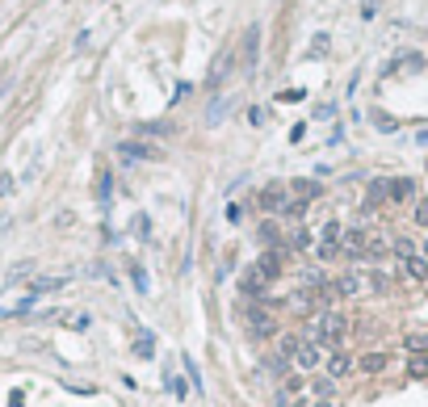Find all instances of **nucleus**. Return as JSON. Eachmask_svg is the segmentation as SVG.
Segmentation results:
<instances>
[{
	"mask_svg": "<svg viewBox=\"0 0 428 407\" xmlns=\"http://www.w3.org/2000/svg\"><path fill=\"white\" fill-rule=\"evenodd\" d=\"M324 370H328V378H336V382H340V378H353V374H357V361L349 357V353L332 348V353H328V366H324Z\"/></svg>",
	"mask_w": 428,
	"mask_h": 407,
	"instance_id": "5",
	"label": "nucleus"
},
{
	"mask_svg": "<svg viewBox=\"0 0 428 407\" xmlns=\"http://www.w3.org/2000/svg\"><path fill=\"white\" fill-rule=\"evenodd\" d=\"M139 135H173V126L168 122H147V126H139Z\"/></svg>",
	"mask_w": 428,
	"mask_h": 407,
	"instance_id": "30",
	"label": "nucleus"
},
{
	"mask_svg": "<svg viewBox=\"0 0 428 407\" xmlns=\"http://www.w3.org/2000/svg\"><path fill=\"white\" fill-rule=\"evenodd\" d=\"M231 63H235V59H231V50H227V55H219V59H214V72H210V84H214V88L223 84V72H231Z\"/></svg>",
	"mask_w": 428,
	"mask_h": 407,
	"instance_id": "21",
	"label": "nucleus"
},
{
	"mask_svg": "<svg viewBox=\"0 0 428 407\" xmlns=\"http://www.w3.org/2000/svg\"><path fill=\"white\" fill-rule=\"evenodd\" d=\"M311 407H336V403H332V399H315Z\"/></svg>",
	"mask_w": 428,
	"mask_h": 407,
	"instance_id": "40",
	"label": "nucleus"
},
{
	"mask_svg": "<svg viewBox=\"0 0 428 407\" xmlns=\"http://www.w3.org/2000/svg\"><path fill=\"white\" fill-rule=\"evenodd\" d=\"M135 235H139V239H151V219H147V215L135 219Z\"/></svg>",
	"mask_w": 428,
	"mask_h": 407,
	"instance_id": "32",
	"label": "nucleus"
},
{
	"mask_svg": "<svg viewBox=\"0 0 428 407\" xmlns=\"http://www.w3.org/2000/svg\"><path fill=\"white\" fill-rule=\"evenodd\" d=\"M411 197H416V181L411 177H391V201L395 206H407Z\"/></svg>",
	"mask_w": 428,
	"mask_h": 407,
	"instance_id": "9",
	"label": "nucleus"
},
{
	"mask_svg": "<svg viewBox=\"0 0 428 407\" xmlns=\"http://www.w3.org/2000/svg\"><path fill=\"white\" fill-rule=\"evenodd\" d=\"M248 122H252V126H260V122H264V110H260V106H256V110H248Z\"/></svg>",
	"mask_w": 428,
	"mask_h": 407,
	"instance_id": "38",
	"label": "nucleus"
},
{
	"mask_svg": "<svg viewBox=\"0 0 428 407\" xmlns=\"http://www.w3.org/2000/svg\"><path fill=\"white\" fill-rule=\"evenodd\" d=\"M420 257H424V261H428V239H424V244H420Z\"/></svg>",
	"mask_w": 428,
	"mask_h": 407,
	"instance_id": "41",
	"label": "nucleus"
},
{
	"mask_svg": "<svg viewBox=\"0 0 428 407\" xmlns=\"http://www.w3.org/2000/svg\"><path fill=\"white\" fill-rule=\"evenodd\" d=\"M302 286L324 290V286H328V273H319V269H302Z\"/></svg>",
	"mask_w": 428,
	"mask_h": 407,
	"instance_id": "26",
	"label": "nucleus"
},
{
	"mask_svg": "<svg viewBox=\"0 0 428 407\" xmlns=\"http://www.w3.org/2000/svg\"><path fill=\"white\" fill-rule=\"evenodd\" d=\"M13 193V177L9 172H0V197H9Z\"/></svg>",
	"mask_w": 428,
	"mask_h": 407,
	"instance_id": "35",
	"label": "nucleus"
},
{
	"mask_svg": "<svg viewBox=\"0 0 428 407\" xmlns=\"http://www.w3.org/2000/svg\"><path fill=\"white\" fill-rule=\"evenodd\" d=\"M256 235H260V244H264V248H282V227H278V223H260V231H256Z\"/></svg>",
	"mask_w": 428,
	"mask_h": 407,
	"instance_id": "16",
	"label": "nucleus"
},
{
	"mask_svg": "<svg viewBox=\"0 0 428 407\" xmlns=\"http://www.w3.org/2000/svg\"><path fill=\"white\" fill-rule=\"evenodd\" d=\"M332 286H336V298H361V294H365V273H357V269H353V273L336 277Z\"/></svg>",
	"mask_w": 428,
	"mask_h": 407,
	"instance_id": "6",
	"label": "nucleus"
},
{
	"mask_svg": "<svg viewBox=\"0 0 428 407\" xmlns=\"http://www.w3.org/2000/svg\"><path fill=\"white\" fill-rule=\"evenodd\" d=\"M387 366H391L387 353H361V357H357V370H361V374H369V378H373V374H382Z\"/></svg>",
	"mask_w": 428,
	"mask_h": 407,
	"instance_id": "10",
	"label": "nucleus"
},
{
	"mask_svg": "<svg viewBox=\"0 0 428 407\" xmlns=\"http://www.w3.org/2000/svg\"><path fill=\"white\" fill-rule=\"evenodd\" d=\"M294 366H298V370H319V366H324V348H319L315 340H298V348H294Z\"/></svg>",
	"mask_w": 428,
	"mask_h": 407,
	"instance_id": "4",
	"label": "nucleus"
},
{
	"mask_svg": "<svg viewBox=\"0 0 428 407\" xmlns=\"http://www.w3.org/2000/svg\"><path fill=\"white\" fill-rule=\"evenodd\" d=\"M256 206H260V210H282V206H286V185H264V189L256 193Z\"/></svg>",
	"mask_w": 428,
	"mask_h": 407,
	"instance_id": "8",
	"label": "nucleus"
},
{
	"mask_svg": "<svg viewBox=\"0 0 428 407\" xmlns=\"http://www.w3.org/2000/svg\"><path fill=\"white\" fill-rule=\"evenodd\" d=\"M307 206H311V201H302V197H294V201H286V206H282V210H286V219H302V215H307Z\"/></svg>",
	"mask_w": 428,
	"mask_h": 407,
	"instance_id": "27",
	"label": "nucleus"
},
{
	"mask_svg": "<svg viewBox=\"0 0 428 407\" xmlns=\"http://www.w3.org/2000/svg\"><path fill=\"white\" fill-rule=\"evenodd\" d=\"M311 395H315V399H332V395H336V378H328V374H319V378L311 382Z\"/></svg>",
	"mask_w": 428,
	"mask_h": 407,
	"instance_id": "17",
	"label": "nucleus"
},
{
	"mask_svg": "<svg viewBox=\"0 0 428 407\" xmlns=\"http://www.w3.org/2000/svg\"><path fill=\"white\" fill-rule=\"evenodd\" d=\"M411 219H416V227H420V231H428V197L416 206V215H411Z\"/></svg>",
	"mask_w": 428,
	"mask_h": 407,
	"instance_id": "31",
	"label": "nucleus"
},
{
	"mask_svg": "<svg viewBox=\"0 0 428 407\" xmlns=\"http://www.w3.org/2000/svg\"><path fill=\"white\" fill-rule=\"evenodd\" d=\"M344 332H349V319H344L340 311H332V307H324V311L311 319V340H315L319 348H340Z\"/></svg>",
	"mask_w": 428,
	"mask_h": 407,
	"instance_id": "1",
	"label": "nucleus"
},
{
	"mask_svg": "<svg viewBox=\"0 0 428 407\" xmlns=\"http://www.w3.org/2000/svg\"><path fill=\"white\" fill-rule=\"evenodd\" d=\"M340 244H344V252H349V257H361V261H365V248H369V227H365V223H357V227H344Z\"/></svg>",
	"mask_w": 428,
	"mask_h": 407,
	"instance_id": "3",
	"label": "nucleus"
},
{
	"mask_svg": "<svg viewBox=\"0 0 428 407\" xmlns=\"http://www.w3.org/2000/svg\"><path fill=\"white\" fill-rule=\"evenodd\" d=\"M185 374L193 378V386H202V374H197V366H193V357H185Z\"/></svg>",
	"mask_w": 428,
	"mask_h": 407,
	"instance_id": "34",
	"label": "nucleus"
},
{
	"mask_svg": "<svg viewBox=\"0 0 428 407\" xmlns=\"http://www.w3.org/2000/svg\"><path fill=\"white\" fill-rule=\"evenodd\" d=\"M151 348H155V340H151V332H143L135 340V353H139V357H151Z\"/></svg>",
	"mask_w": 428,
	"mask_h": 407,
	"instance_id": "29",
	"label": "nucleus"
},
{
	"mask_svg": "<svg viewBox=\"0 0 428 407\" xmlns=\"http://www.w3.org/2000/svg\"><path fill=\"white\" fill-rule=\"evenodd\" d=\"M282 261H286V248H264L260 261H256L260 281H278V277H282Z\"/></svg>",
	"mask_w": 428,
	"mask_h": 407,
	"instance_id": "2",
	"label": "nucleus"
},
{
	"mask_svg": "<svg viewBox=\"0 0 428 407\" xmlns=\"http://www.w3.org/2000/svg\"><path fill=\"white\" fill-rule=\"evenodd\" d=\"M336 252H340V244H319V261H324V265H328V261L336 257Z\"/></svg>",
	"mask_w": 428,
	"mask_h": 407,
	"instance_id": "33",
	"label": "nucleus"
},
{
	"mask_svg": "<svg viewBox=\"0 0 428 407\" xmlns=\"http://www.w3.org/2000/svg\"><path fill=\"white\" fill-rule=\"evenodd\" d=\"M391 201V177H373L369 181V206H382Z\"/></svg>",
	"mask_w": 428,
	"mask_h": 407,
	"instance_id": "12",
	"label": "nucleus"
},
{
	"mask_svg": "<svg viewBox=\"0 0 428 407\" xmlns=\"http://www.w3.org/2000/svg\"><path fill=\"white\" fill-rule=\"evenodd\" d=\"M286 307H290L294 315H307V311L315 307V294H311V290H294V294L286 298Z\"/></svg>",
	"mask_w": 428,
	"mask_h": 407,
	"instance_id": "14",
	"label": "nucleus"
},
{
	"mask_svg": "<svg viewBox=\"0 0 428 407\" xmlns=\"http://www.w3.org/2000/svg\"><path fill=\"white\" fill-rule=\"evenodd\" d=\"M340 235H344V227L336 219H328L324 227H319V244H340Z\"/></svg>",
	"mask_w": 428,
	"mask_h": 407,
	"instance_id": "20",
	"label": "nucleus"
},
{
	"mask_svg": "<svg viewBox=\"0 0 428 407\" xmlns=\"http://www.w3.org/2000/svg\"><path fill=\"white\" fill-rule=\"evenodd\" d=\"M302 97H307V92H302V88H286V92H282V97H278V101H302Z\"/></svg>",
	"mask_w": 428,
	"mask_h": 407,
	"instance_id": "36",
	"label": "nucleus"
},
{
	"mask_svg": "<svg viewBox=\"0 0 428 407\" xmlns=\"http://www.w3.org/2000/svg\"><path fill=\"white\" fill-rule=\"evenodd\" d=\"M290 189H294V193H298L302 201H315L319 193H324V185H319V181H294Z\"/></svg>",
	"mask_w": 428,
	"mask_h": 407,
	"instance_id": "19",
	"label": "nucleus"
},
{
	"mask_svg": "<svg viewBox=\"0 0 428 407\" xmlns=\"http://www.w3.org/2000/svg\"><path fill=\"white\" fill-rule=\"evenodd\" d=\"M311 239H315V235H311L307 227H294V231H290V239H286V248H294V252H302V248H311Z\"/></svg>",
	"mask_w": 428,
	"mask_h": 407,
	"instance_id": "22",
	"label": "nucleus"
},
{
	"mask_svg": "<svg viewBox=\"0 0 428 407\" xmlns=\"http://www.w3.org/2000/svg\"><path fill=\"white\" fill-rule=\"evenodd\" d=\"M9 407H26V390H13V395H9Z\"/></svg>",
	"mask_w": 428,
	"mask_h": 407,
	"instance_id": "39",
	"label": "nucleus"
},
{
	"mask_svg": "<svg viewBox=\"0 0 428 407\" xmlns=\"http://www.w3.org/2000/svg\"><path fill=\"white\" fill-rule=\"evenodd\" d=\"M118 156L130 164V160H155V147L147 143H118Z\"/></svg>",
	"mask_w": 428,
	"mask_h": 407,
	"instance_id": "11",
	"label": "nucleus"
},
{
	"mask_svg": "<svg viewBox=\"0 0 428 407\" xmlns=\"http://www.w3.org/2000/svg\"><path fill=\"white\" fill-rule=\"evenodd\" d=\"M97 193H101V206H110V197H114V177H110V172H101Z\"/></svg>",
	"mask_w": 428,
	"mask_h": 407,
	"instance_id": "24",
	"label": "nucleus"
},
{
	"mask_svg": "<svg viewBox=\"0 0 428 407\" xmlns=\"http://www.w3.org/2000/svg\"><path fill=\"white\" fill-rule=\"evenodd\" d=\"M403 273H407L411 281H428V261L416 252V257H407V261H403Z\"/></svg>",
	"mask_w": 428,
	"mask_h": 407,
	"instance_id": "15",
	"label": "nucleus"
},
{
	"mask_svg": "<svg viewBox=\"0 0 428 407\" xmlns=\"http://www.w3.org/2000/svg\"><path fill=\"white\" fill-rule=\"evenodd\" d=\"M391 252H395V257H399V265H403L407 257H416V252H420V248H416V244H411L407 235H395V239H391Z\"/></svg>",
	"mask_w": 428,
	"mask_h": 407,
	"instance_id": "18",
	"label": "nucleus"
},
{
	"mask_svg": "<svg viewBox=\"0 0 428 407\" xmlns=\"http://www.w3.org/2000/svg\"><path fill=\"white\" fill-rule=\"evenodd\" d=\"M64 281H68V277H38V281H34V294H50V290H64Z\"/></svg>",
	"mask_w": 428,
	"mask_h": 407,
	"instance_id": "25",
	"label": "nucleus"
},
{
	"mask_svg": "<svg viewBox=\"0 0 428 407\" xmlns=\"http://www.w3.org/2000/svg\"><path fill=\"white\" fill-rule=\"evenodd\" d=\"M407 370H411V378H424V374H428V357H424V353H416V357L407 361Z\"/></svg>",
	"mask_w": 428,
	"mask_h": 407,
	"instance_id": "28",
	"label": "nucleus"
},
{
	"mask_svg": "<svg viewBox=\"0 0 428 407\" xmlns=\"http://www.w3.org/2000/svg\"><path fill=\"white\" fill-rule=\"evenodd\" d=\"M130 277H135V286H139V290H147V277H143V269H139V265H130Z\"/></svg>",
	"mask_w": 428,
	"mask_h": 407,
	"instance_id": "37",
	"label": "nucleus"
},
{
	"mask_svg": "<svg viewBox=\"0 0 428 407\" xmlns=\"http://www.w3.org/2000/svg\"><path fill=\"white\" fill-rule=\"evenodd\" d=\"M403 348L424 353V348H428V332H407V336H403Z\"/></svg>",
	"mask_w": 428,
	"mask_h": 407,
	"instance_id": "23",
	"label": "nucleus"
},
{
	"mask_svg": "<svg viewBox=\"0 0 428 407\" xmlns=\"http://www.w3.org/2000/svg\"><path fill=\"white\" fill-rule=\"evenodd\" d=\"M248 328H252V336H264V340L278 332L273 315H269V311H260V307H248Z\"/></svg>",
	"mask_w": 428,
	"mask_h": 407,
	"instance_id": "7",
	"label": "nucleus"
},
{
	"mask_svg": "<svg viewBox=\"0 0 428 407\" xmlns=\"http://www.w3.org/2000/svg\"><path fill=\"white\" fill-rule=\"evenodd\" d=\"M256 46H260V26H248V34H244V68H256Z\"/></svg>",
	"mask_w": 428,
	"mask_h": 407,
	"instance_id": "13",
	"label": "nucleus"
}]
</instances>
